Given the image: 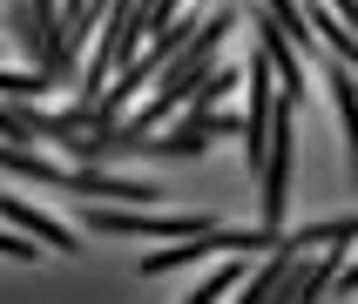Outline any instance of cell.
Returning <instances> with one entry per match:
<instances>
[{
    "label": "cell",
    "instance_id": "6da1fadb",
    "mask_svg": "<svg viewBox=\"0 0 358 304\" xmlns=\"http://www.w3.org/2000/svg\"><path fill=\"white\" fill-rule=\"evenodd\" d=\"M230 34H237V14H210L196 34H189L176 55L156 68V88H149V101H142L136 115H122V122H129V129H156L162 115H176L182 101L196 95V81L217 68V55H223V41H230Z\"/></svg>",
    "mask_w": 358,
    "mask_h": 304
},
{
    "label": "cell",
    "instance_id": "7a4b0ae2",
    "mask_svg": "<svg viewBox=\"0 0 358 304\" xmlns=\"http://www.w3.org/2000/svg\"><path fill=\"white\" fill-rule=\"evenodd\" d=\"M14 41H20V61L55 75L61 88H75V48L61 41V0H14Z\"/></svg>",
    "mask_w": 358,
    "mask_h": 304
},
{
    "label": "cell",
    "instance_id": "3957f363",
    "mask_svg": "<svg viewBox=\"0 0 358 304\" xmlns=\"http://www.w3.org/2000/svg\"><path fill=\"white\" fill-rule=\"evenodd\" d=\"M291 162H298V101H278L271 149H264V169H257V217L264 223H284V210H291Z\"/></svg>",
    "mask_w": 358,
    "mask_h": 304
},
{
    "label": "cell",
    "instance_id": "277c9868",
    "mask_svg": "<svg viewBox=\"0 0 358 304\" xmlns=\"http://www.w3.org/2000/svg\"><path fill=\"white\" fill-rule=\"evenodd\" d=\"M250 34H257V48L271 55V68H278V95H284V101H304V61H298V41L284 34L271 14L250 20Z\"/></svg>",
    "mask_w": 358,
    "mask_h": 304
},
{
    "label": "cell",
    "instance_id": "5b68a950",
    "mask_svg": "<svg viewBox=\"0 0 358 304\" xmlns=\"http://www.w3.org/2000/svg\"><path fill=\"white\" fill-rule=\"evenodd\" d=\"M0 217L14 223V230H27L34 243L61 250V257H75V250H81V237H75V230H68L61 217H48V210H34V203H20V196H0Z\"/></svg>",
    "mask_w": 358,
    "mask_h": 304
},
{
    "label": "cell",
    "instance_id": "8992f818",
    "mask_svg": "<svg viewBox=\"0 0 358 304\" xmlns=\"http://www.w3.org/2000/svg\"><path fill=\"white\" fill-rule=\"evenodd\" d=\"M291 263H298V243H291V230H284V243H271V250H264L257 270H243V291H237V298H243V304L278 298V284H284V270H291Z\"/></svg>",
    "mask_w": 358,
    "mask_h": 304
},
{
    "label": "cell",
    "instance_id": "52a82bcc",
    "mask_svg": "<svg viewBox=\"0 0 358 304\" xmlns=\"http://www.w3.org/2000/svg\"><path fill=\"white\" fill-rule=\"evenodd\" d=\"M0 169H7V176H34V182H55V189H68V176H75V162L61 169V162H48L41 149H27V142H7V136H0Z\"/></svg>",
    "mask_w": 358,
    "mask_h": 304
},
{
    "label": "cell",
    "instance_id": "ba28073f",
    "mask_svg": "<svg viewBox=\"0 0 358 304\" xmlns=\"http://www.w3.org/2000/svg\"><path fill=\"white\" fill-rule=\"evenodd\" d=\"M243 270H250V263H243V250H223V263L196 284V291H189V304H217V298H230V291L243 284Z\"/></svg>",
    "mask_w": 358,
    "mask_h": 304
},
{
    "label": "cell",
    "instance_id": "9c48e42d",
    "mask_svg": "<svg viewBox=\"0 0 358 304\" xmlns=\"http://www.w3.org/2000/svg\"><path fill=\"white\" fill-rule=\"evenodd\" d=\"M298 250H324V243H358V217H324V223H298L291 230Z\"/></svg>",
    "mask_w": 358,
    "mask_h": 304
},
{
    "label": "cell",
    "instance_id": "30bf717a",
    "mask_svg": "<svg viewBox=\"0 0 358 304\" xmlns=\"http://www.w3.org/2000/svg\"><path fill=\"white\" fill-rule=\"evenodd\" d=\"M237 81H243V68H223V61H217V68H210V75L196 81V95L182 101V108H223V101H230V88H237Z\"/></svg>",
    "mask_w": 358,
    "mask_h": 304
},
{
    "label": "cell",
    "instance_id": "8fae6325",
    "mask_svg": "<svg viewBox=\"0 0 358 304\" xmlns=\"http://www.w3.org/2000/svg\"><path fill=\"white\" fill-rule=\"evenodd\" d=\"M264 14H271V20H278V27H284V34L298 41L304 55H311V41H318V27H311V14H304L298 0H264Z\"/></svg>",
    "mask_w": 358,
    "mask_h": 304
},
{
    "label": "cell",
    "instance_id": "7c38bea8",
    "mask_svg": "<svg viewBox=\"0 0 358 304\" xmlns=\"http://www.w3.org/2000/svg\"><path fill=\"white\" fill-rule=\"evenodd\" d=\"M331 14H338L345 27H352V34H358V0H331Z\"/></svg>",
    "mask_w": 358,
    "mask_h": 304
}]
</instances>
